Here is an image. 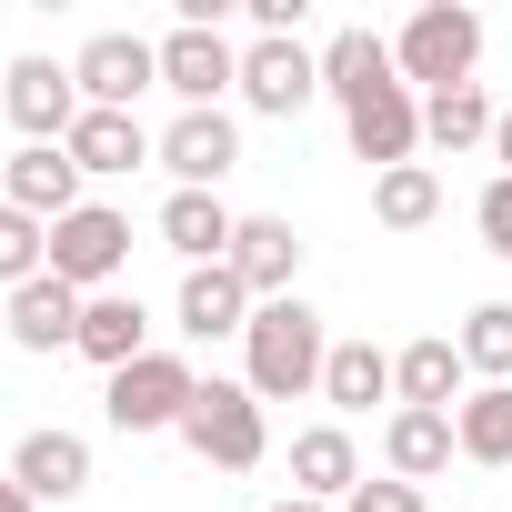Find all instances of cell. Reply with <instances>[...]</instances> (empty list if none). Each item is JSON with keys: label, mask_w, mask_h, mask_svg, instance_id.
Listing matches in <instances>:
<instances>
[{"label": "cell", "mask_w": 512, "mask_h": 512, "mask_svg": "<svg viewBox=\"0 0 512 512\" xmlns=\"http://www.w3.org/2000/svg\"><path fill=\"white\" fill-rule=\"evenodd\" d=\"M272 512H342V502H312V492H282Z\"/></svg>", "instance_id": "836d02e7"}, {"label": "cell", "mask_w": 512, "mask_h": 512, "mask_svg": "<svg viewBox=\"0 0 512 512\" xmlns=\"http://www.w3.org/2000/svg\"><path fill=\"white\" fill-rule=\"evenodd\" d=\"M342 131H352V151H362L372 171H402V161L422 151V101H412V81H382V91L342 101Z\"/></svg>", "instance_id": "9c48e42d"}, {"label": "cell", "mask_w": 512, "mask_h": 512, "mask_svg": "<svg viewBox=\"0 0 512 512\" xmlns=\"http://www.w3.org/2000/svg\"><path fill=\"white\" fill-rule=\"evenodd\" d=\"M472 221H482V251H502V262H512V181H502V171L482 181V201H472Z\"/></svg>", "instance_id": "f546056e"}, {"label": "cell", "mask_w": 512, "mask_h": 512, "mask_svg": "<svg viewBox=\"0 0 512 512\" xmlns=\"http://www.w3.org/2000/svg\"><path fill=\"white\" fill-rule=\"evenodd\" d=\"M322 402L352 422V412H372V402H392V352L382 342H332V362H322Z\"/></svg>", "instance_id": "cb8c5ba5"}, {"label": "cell", "mask_w": 512, "mask_h": 512, "mask_svg": "<svg viewBox=\"0 0 512 512\" xmlns=\"http://www.w3.org/2000/svg\"><path fill=\"white\" fill-rule=\"evenodd\" d=\"M81 302H91V292H71L61 272L21 282V292H11V342H21V352H81Z\"/></svg>", "instance_id": "e0dca14e"}, {"label": "cell", "mask_w": 512, "mask_h": 512, "mask_svg": "<svg viewBox=\"0 0 512 512\" xmlns=\"http://www.w3.org/2000/svg\"><path fill=\"white\" fill-rule=\"evenodd\" d=\"M492 161H502V181H512V111L492 121Z\"/></svg>", "instance_id": "d6a6232c"}, {"label": "cell", "mask_w": 512, "mask_h": 512, "mask_svg": "<svg viewBox=\"0 0 512 512\" xmlns=\"http://www.w3.org/2000/svg\"><path fill=\"white\" fill-rule=\"evenodd\" d=\"M452 412H392L382 422V462H392V482H432V472H452Z\"/></svg>", "instance_id": "7402d4cb"}, {"label": "cell", "mask_w": 512, "mask_h": 512, "mask_svg": "<svg viewBox=\"0 0 512 512\" xmlns=\"http://www.w3.org/2000/svg\"><path fill=\"white\" fill-rule=\"evenodd\" d=\"M0 201H21L31 221H71V211H81V161H71L61 141H21L11 171H0Z\"/></svg>", "instance_id": "4fadbf2b"}, {"label": "cell", "mask_w": 512, "mask_h": 512, "mask_svg": "<svg viewBox=\"0 0 512 512\" xmlns=\"http://www.w3.org/2000/svg\"><path fill=\"white\" fill-rule=\"evenodd\" d=\"M372 472H362V442L342 432V422H312V432H292V492H312V502H352Z\"/></svg>", "instance_id": "ac0fdd59"}, {"label": "cell", "mask_w": 512, "mask_h": 512, "mask_svg": "<svg viewBox=\"0 0 512 512\" xmlns=\"http://www.w3.org/2000/svg\"><path fill=\"white\" fill-rule=\"evenodd\" d=\"M0 512H41V502H31V492L11 482V462H0Z\"/></svg>", "instance_id": "1f68e13d"}, {"label": "cell", "mask_w": 512, "mask_h": 512, "mask_svg": "<svg viewBox=\"0 0 512 512\" xmlns=\"http://www.w3.org/2000/svg\"><path fill=\"white\" fill-rule=\"evenodd\" d=\"M161 241L181 251L191 272H201V262H231V241H241V211H231L221 191H171V201H161Z\"/></svg>", "instance_id": "d6986e66"}, {"label": "cell", "mask_w": 512, "mask_h": 512, "mask_svg": "<svg viewBox=\"0 0 512 512\" xmlns=\"http://www.w3.org/2000/svg\"><path fill=\"white\" fill-rule=\"evenodd\" d=\"M492 121H502V101H492L482 81L422 101V141H432V151H492Z\"/></svg>", "instance_id": "603a6c76"}, {"label": "cell", "mask_w": 512, "mask_h": 512, "mask_svg": "<svg viewBox=\"0 0 512 512\" xmlns=\"http://www.w3.org/2000/svg\"><path fill=\"white\" fill-rule=\"evenodd\" d=\"M432 211H442V171H432V161L372 171V221H382V231H422Z\"/></svg>", "instance_id": "4316f807"}, {"label": "cell", "mask_w": 512, "mask_h": 512, "mask_svg": "<svg viewBox=\"0 0 512 512\" xmlns=\"http://www.w3.org/2000/svg\"><path fill=\"white\" fill-rule=\"evenodd\" d=\"M482 61V11H462V0H422V11L392 31V71L432 101V91H462Z\"/></svg>", "instance_id": "7a4b0ae2"}, {"label": "cell", "mask_w": 512, "mask_h": 512, "mask_svg": "<svg viewBox=\"0 0 512 512\" xmlns=\"http://www.w3.org/2000/svg\"><path fill=\"white\" fill-rule=\"evenodd\" d=\"M231 272H241V292H251V302H292V282H302V231H292L282 211H241Z\"/></svg>", "instance_id": "7c38bea8"}, {"label": "cell", "mask_w": 512, "mask_h": 512, "mask_svg": "<svg viewBox=\"0 0 512 512\" xmlns=\"http://www.w3.org/2000/svg\"><path fill=\"white\" fill-rule=\"evenodd\" d=\"M51 272V221H31L21 201H0V292H21Z\"/></svg>", "instance_id": "83f0119b"}, {"label": "cell", "mask_w": 512, "mask_h": 512, "mask_svg": "<svg viewBox=\"0 0 512 512\" xmlns=\"http://www.w3.org/2000/svg\"><path fill=\"white\" fill-rule=\"evenodd\" d=\"M191 392H201V372H191L181 352H141L131 372H111L101 412H111V432H181Z\"/></svg>", "instance_id": "277c9868"}, {"label": "cell", "mask_w": 512, "mask_h": 512, "mask_svg": "<svg viewBox=\"0 0 512 512\" xmlns=\"http://www.w3.org/2000/svg\"><path fill=\"white\" fill-rule=\"evenodd\" d=\"M11 482H21L31 502H81V492H91V442H81V432H61V422H41V432H21Z\"/></svg>", "instance_id": "9a60e30c"}, {"label": "cell", "mask_w": 512, "mask_h": 512, "mask_svg": "<svg viewBox=\"0 0 512 512\" xmlns=\"http://www.w3.org/2000/svg\"><path fill=\"white\" fill-rule=\"evenodd\" d=\"M0 111H11V131H21V141H71V121H81L91 101H81L71 61L21 51V61H11V81H0Z\"/></svg>", "instance_id": "8992f818"}, {"label": "cell", "mask_w": 512, "mask_h": 512, "mask_svg": "<svg viewBox=\"0 0 512 512\" xmlns=\"http://www.w3.org/2000/svg\"><path fill=\"white\" fill-rule=\"evenodd\" d=\"M462 372H482V382H512V302H482V312H462Z\"/></svg>", "instance_id": "f1b7e54d"}, {"label": "cell", "mask_w": 512, "mask_h": 512, "mask_svg": "<svg viewBox=\"0 0 512 512\" xmlns=\"http://www.w3.org/2000/svg\"><path fill=\"white\" fill-rule=\"evenodd\" d=\"M392 412H462V342L422 332L392 352Z\"/></svg>", "instance_id": "5bb4252c"}, {"label": "cell", "mask_w": 512, "mask_h": 512, "mask_svg": "<svg viewBox=\"0 0 512 512\" xmlns=\"http://www.w3.org/2000/svg\"><path fill=\"white\" fill-rule=\"evenodd\" d=\"M161 171L181 191H221V171H241V121L231 111H181L161 131Z\"/></svg>", "instance_id": "8fae6325"}, {"label": "cell", "mask_w": 512, "mask_h": 512, "mask_svg": "<svg viewBox=\"0 0 512 512\" xmlns=\"http://www.w3.org/2000/svg\"><path fill=\"white\" fill-rule=\"evenodd\" d=\"M71 81H81L91 111H131L141 91H161V41H141V31H91V41L71 51Z\"/></svg>", "instance_id": "52a82bcc"}, {"label": "cell", "mask_w": 512, "mask_h": 512, "mask_svg": "<svg viewBox=\"0 0 512 512\" xmlns=\"http://www.w3.org/2000/svg\"><path fill=\"white\" fill-rule=\"evenodd\" d=\"M251 312H262V302L241 292V272H231V262H201V272H181V332H191V342L251 332Z\"/></svg>", "instance_id": "ffe728a7"}, {"label": "cell", "mask_w": 512, "mask_h": 512, "mask_svg": "<svg viewBox=\"0 0 512 512\" xmlns=\"http://www.w3.org/2000/svg\"><path fill=\"white\" fill-rule=\"evenodd\" d=\"M161 91L181 101V111H221V91H241V51L221 41V31H161Z\"/></svg>", "instance_id": "ba28073f"}, {"label": "cell", "mask_w": 512, "mask_h": 512, "mask_svg": "<svg viewBox=\"0 0 512 512\" xmlns=\"http://www.w3.org/2000/svg\"><path fill=\"white\" fill-rule=\"evenodd\" d=\"M382 81H402V71H392V41L362 31V21L332 31V51H322V91H332V101H362V91H382Z\"/></svg>", "instance_id": "d4e9b609"}, {"label": "cell", "mask_w": 512, "mask_h": 512, "mask_svg": "<svg viewBox=\"0 0 512 512\" xmlns=\"http://www.w3.org/2000/svg\"><path fill=\"white\" fill-rule=\"evenodd\" d=\"M121 262H131V221L111 201H81L71 221H51V272L71 292H121Z\"/></svg>", "instance_id": "5b68a950"}, {"label": "cell", "mask_w": 512, "mask_h": 512, "mask_svg": "<svg viewBox=\"0 0 512 512\" xmlns=\"http://www.w3.org/2000/svg\"><path fill=\"white\" fill-rule=\"evenodd\" d=\"M181 442H191L211 472H262V452H272L262 392H251V382H201L191 412H181Z\"/></svg>", "instance_id": "3957f363"}, {"label": "cell", "mask_w": 512, "mask_h": 512, "mask_svg": "<svg viewBox=\"0 0 512 512\" xmlns=\"http://www.w3.org/2000/svg\"><path fill=\"white\" fill-rule=\"evenodd\" d=\"M61 151L81 161V181H121V171H141V161H161V141L141 131V111H81Z\"/></svg>", "instance_id": "2e32d148"}, {"label": "cell", "mask_w": 512, "mask_h": 512, "mask_svg": "<svg viewBox=\"0 0 512 512\" xmlns=\"http://www.w3.org/2000/svg\"><path fill=\"white\" fill-rule=\"evenodd\" d=\"M322 362H332V332H322V312H312L302 292L251 312V332H241V382L262 392V402H302V392H322Z\"/></svg>", "instance_id": "6da1fadb"}, {"label": "cell", "mask_w": 512, "mask_h": 512, "mask_svg": "<svg viewBox=\"0 0 512 512\" xmlns=\"http://www.w3.org/2000/svg\"><path fill=\"white\" fill-rule=\"evenodd\" d=\"M342 512H432V502H422V482H392V472H382V482H362Z\"/></svg>", "instance_id": "4dcf8cb0"}, {"label": "cell", "mask_w": 512, "mask_h": 512, "mask_svg": "<svg viewBox=\"0 0 512 512\" xmlns=\"http://www.w3.org/2000/svg\"><path fill=\"white\" fill-rule=\"evenodd\" d=\"M452 442H462V462L502 472V462H512V382H482V392H462V412H452Z\"/></svg>", "instance_id": "484cf974"}, {"label": "cell", "mask_w": 512, "mask_h": 512, "mask_svg": "<svg viewBox=\"0 0 512 512\" xmlns=\"http://www.w3.org/2000/svg\"><path fill=\"white\" fill-rule=\"evenodd\" d=\"M141 352H151V312H141L131 292H91V302H81V362L131 372Z\"/></svg>", "instance_id": "44dd1931"}, {"label": "cell", "mask_w": 512, "mask_h": 512, "mask_svg": "<svg viewBox=\"0 0 512 512\" xmlns=\"http://www.w3.org/2000/svg\"><path fill=\"white\" fill-rule=\"evenodd\" d=\"M312 91H322V51H302V41H251V51H241V101H251V111L302 121Z\"/></svg>", "instance_id": "30bf717a"}]
</instances>
